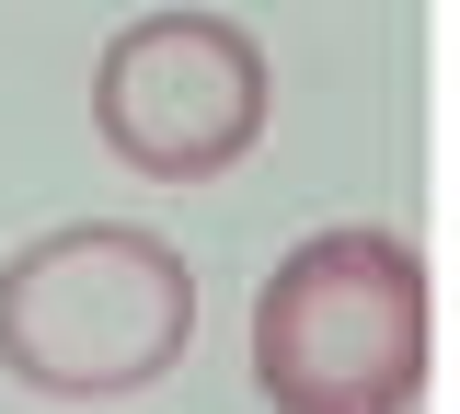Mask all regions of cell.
<instances>
[{
    "label": "cell",
    "mask_w": 460,
    "mask_h": 414,
    "mask_svg": "<svg viewBox=\"0 0 460 414\" xmlns=\"http://www.w3.org/2000/svg\"><path fill=\"white\" fill-rule=\"evenodd\" d=\"M196 346V277L184 253L127 219H69L0 265V368L47 403L150 392Z\"/></svg>",
    "instance_id": "1"
},
{
    "label": "cell",
    "mask_w": 460,
    "mask_h": 414,
    "mask_svg": "<svg viewBox=\"0 0 460 414\" xmlns=\"http://www.w3.org/2000/svg\"><path fill=\"white\" fill-rule=\"evenodd\" d=\"M93 127H104V150L127 173L208 184L265 138V58L219 12H150L93 69Z\"/></svg>",
    "instance_id": "3"
},
{
    "label": "cell",
    "mask_w": 460,
    "mask_h": 414,
    "mask_svg": "<svg viewBox=\"0 0 460 414\" xmlns=\"http://www.w3.org/2000/svg\"><path fill=\"white\" fill-rule=\"evenodd\" d=\"M253 392L277 414H414L426 392V265L380 219L311 231L253 288Z\"/></svg>",
    "instance_id": "2"
}]
</instances>
